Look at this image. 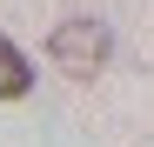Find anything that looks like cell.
Returning a JSON list of instances; mask_svg holds the SVG:
<instances>
[{
  "mask_svg": "<svg viewBox=\"0 0 154 147\" xmlns=\"http://www.w3.org/2000/svg\"><path fill=\"white\" fill-rule=\"evenodd\" d=\"M34 87V67H27V54L0 34V100H20V94Z\"/></svg>",
  "mask_w": 154,
  "mask_h": 147,
  "instance_id": "7a4b0ae2",
  "label": "cell"
},
{
  "mask_svg": "<svg viewBox=\"0 0 154 147\" xmlns=\"http://www.w3.org/2000/svg\"><path fill=\"white\" fill-rule=\"evenodd\" d=\"M107 54H114V34H107V20H94V14H74V20H60V27L47 34V60L60 74H74V80H94V74L107 67Z\"/></svg>",
  "mask_w": 154,
  "mask_h": 147,
  "instance_id": "6da1fadb",
  "label": "cell"
}]
</instances>
